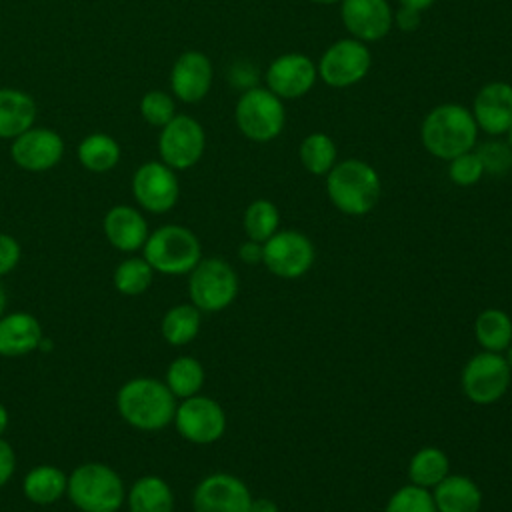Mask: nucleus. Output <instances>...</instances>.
<instances>
[{
    "mask_svg": "<svg viewBox=\"0 0 512 512\" xmlns=\"http://www.w3.org/2000/svg\"><path fill=\"white\" fill-rule=\"evenodd\" d=\"M176 404L178 402L164 380L152 376H134L116 392L120 418L140 432H158L170 426Z\"/></svg>",
    "mask_w": 512,
    "mask_h": 512,
    "instance_id": "1",
    "label": "nucleus"
},
{
    "mask_svg": "<svg viewBox=\"0 0 512 512\" xmlns=\"http://www.w3.org/2000/svg\"><path fill=\"white\" fill-rule=\"evenodd\" d=\"M478 132L470 108L456 102H444L426 112L420 124V142L430 156L452 160L476 148Z\"/></svg>",
    "mask_w": 512,
    "mask_h": 512,
    "instance_id": "2",
    "label": "nucleus"
},
{
    "mask_svg": "<svg viewBox=\"0 0 512 512\" xmlns=\"http://www.w3.org/2000/svg\"><path fill=\"white\" fill-rule=\"evenodd\" d=\"M326 194L338 212L358 218L376 208L382 182L372 164L360 158H346L338 160L326 174Z\"/></svg>",
    "mask_w": 512,
    "mask_h": 512,
    "instance_id": "3",
    "label": "nucleus"
},
{
    "mask_svg": "<svg viewBox=\"0 0 512 512\" xmlns=\"http://www.w3.org/2000/svg\"><path fill=\"white\" fill-rule=\"evenodd\" d=\"M66 496L80 512H118L126 504V486L112 466L84 462L68 474Z\"/></svg>",
    "mask_w": 512,
    "mask_h": 512,
    "instance_id": "4",
    "label": "nucleus"
},
{
    "mask_svg": "<svg viewBox=\"0 0 512 512\" xmlns=\"http://www.w3.org/2000/svg\"><path fill=\"white\" fill-rule=\"evenodd\" d=\"M142 258L154 272L166 276L190 274L202 260L198 236L182 224H164L152 230L142 246Z\"/></svg>",
    "mask_w": 512,
    "mask_h": 512,
    "instance_id": "5",
    "label": "nucleus"
},
{
    "mask_svg": "<svg viewBox=\"0 0 512 512\" xmlns=\"http://www.w3.org/2000/svg\"><path fill=\"white\" fill-rule=\"evenodd\" d=\"M234 122L244 138L258 144L272 142L280 136L286 124L284 100L266 86H252L238 96Z\"/></svg>",
    "mask_w": 512,
    "mask_h": 512,
    "instance_id": "6",
    "label": "nucleus"
},
{
    "mask_svg": "<svg viewBox=\"0 0 512 512\" xmlns=\"http://www.w3.org/2000/svg\"><path fill=\"white\" fill-rule=\"evenodd\" d=\"M240 282L230 262L212 256L202 258L188 274L190 302L206 314L226 310L238 296Z\"/></svg>",
    "mask_w": 512,
    "mask_h": 512,
    "instance_id": "7",
    "label": "nucleus"
},
{
    "mask_svg": "<svg viewBox=\"0 0 512 512\" xmlns=\"http://www.w3.org/2000/svg\"><path fill=\"white\" fill-rule=\"evenodd\" d=\"M372 68V52L366 42L352 36L332 42L316 62L318 78L330 88H350L362 82Z\"/></svg>",
    "mask_w": 512,
    "mask_h": 512,
    "instance_id": "8",
    "label": "nucleus"
},
{
    "mask_svg": "<svg viewBox=\"0 0 512 512\" xmlns=\"http://www.w3.org/2000/svg\"><path fill=\"white\" fill-rule=\"evenodd\" d=\"M512 370L498 352H478L462 368L460 386L464 396L478 406L498 402L510 386Z\"/></svg>",
    "mask_w": 512,
    "mask_h": 512,
    "instance_id": "9",
    "label": "nucleus"
},
{
    "mask_svg": "<svg viewBox=\"0 0 512 512\" xmlns=\"http://www.w3.org/2000/svg\"><path fill=\"white\" fill-rule=\"evenodd\" d=\"M206 150V132L190 114H176L158 134L160 160L172 170H188L196 166Z\"/></svg>",
    "mask_w": 512,
    "mask_h": 512,
    "instance_id": "10",
    "label": "nucleus"
},
{
    "mask_svg": "<svg viewBox=\"0 0 512 512\" xmlns=\"http://www.w3.org/2000/svg\"><path fill=\"white\" fill-rule=\"evenodd\" d=\"M316 260L312 240L300 230H278L264 242L262 264L280 280H296L310 272Z\"/></svg>",
    "mask_w": 512,
    "mask_h": 512,
    "instance_id": "11",
    "label": "nucleus"
},
{
    "mask_svg": "<svg viewBox=\"0 0 512 512\" xmlns=\"http://www.w3.org/2000/svg\"><path fill=\"white\" fill-rule=\"evenodd\" d=\"M172 424L186 442L208 446L224 436L226 412L214 398L196 394L176 404Z\"/></svg>",
    "mask_w": 512,
    "mask_h": 512,
    "instance_id": "12",
    "label": "nucleus"
},
{
    "mask_svg": "<svg viewBox=\"0 0 512 512\" xmlns=\"http://www.w3.org/2000/svg\"><path fill=\"white\" fill-rule=\"evenodd\" d=\"M132 194L144 212H170L180 198L176 170L166 166L162 160H148L140 164L132 174Z\"/></svg>",
    "mask_w": 512,
    "mask_h": 512,
    "instance_id": "13",
    "label": "nucleus"
},
{
    "mask_svg": "<svg viewBox=\"0 0 512 512\" xmlns=\"http://www.w3.org/2000/svg\"><path fill=\"white\" fill-rule=\"evenodd\" d=\"M252 498L242 478L228 472H214L196 484L192 512H250Z\"/></svg>",
    "mask_w": 512,
    "mask_h": 512,
    "instance_id": "14",
    "label": "nucleus"
},
{
    "mask_svg": "<svg viewBox=\"0 0 512 512\" xmlns=\"http://www.w3.org/2000/svg\"><path fill=\"white\" fill-rule=\"evenodd\" d=\"M266 88L280 100H296L306 96L316 80V62L302 52H286L276 56L264 72Z\"/></svg>",
    "mask_w": 512,
    "mask_h": 512,
    "instance_id": "15",
    "label": "nucleus"
},
{
    "mask_svg": "<svg viewBox=\"0 0 512 512\" xmlns=\"http://www.w3.org/2000/svg\"><path fill=\"white\" fill-rule=\"evenodd\" d=\"M64 156V138L46 126H32L10 140L12 162L26 172H46L60 164Z\"/></svg>",
    "mask_w": 512,
    "mask_h": 512,
    "instance_id": "16",
    "label": "nucleus"
},
{
    "mask_svg": "<svg viewBox=\"0 0 512 512\" xmlns=\"http://www.w3.org/2000/svg\"><path fill=\"white\" fill-rule=\"evenodd\" d=\"M170 94L184 104L202 102L214 80L212 60L200 50L182 52L170 68Z\"/></svg>",
    "mask_w": 512,
    "mask_h": 512,
    "instance_id": "17",
    "label": "nucleus"
},
{
    "mask_svg": "<svg viewBox=\"0 0 512 512\" xmlns=\"http://www.w3.org/2000/svg\"><path fill=\"white\" fill-rule=\"evenodd\" d=\"M340 18L348 34L366 44L382 40L394 26V12L388 0H342Z\"/></svg>",
    "mask_w": 512,
    "mask_h": 512,
    "instance_id": "18",
    "label": "nucleus"
},
{
    "mask_svg": "<svg viewBox=\"0 0 512 512\" xmlns=\"http://www.w3.org/2000/svg\"><path fill=\"white\" fill-rule=\"evenodd\" d=\"M478 130L488 136H504L512 124V84L504 80L486 82L474 96L470 108Z\"/></svg>",
    "mask_w": 512,
    "mask_h": 512,
    "instance_id": "19",
    "label": "nucleus"
},
{
    "mask_svg": "<svg viewBox=\"0 0 512 512\" xmlns=\"http://www.w3.org/2000/svg\"><path fill=\"white\" fill-rule=\"evenodd\" d=\"M102 230L112 248L118 252H138L142 250L150 230L144 214L128 204L112 206L102 220Z\"/></svg>",
    "mask_w": 512,
    "mask_h": 512,
    "instance_id": "20",
    "label": "nucleus"
},
{
    "mask_svg": "<svg viewBox=\"0 0 512 512\" xmlns=\"http://www.w3.org/2000/svg\"><path fill=\"white\" fill-rule=\"evenodd\" d=\"M42 342V326L26 310L0 316V356L18 358L34 352Z\"/></svg>",
    "mask_w": 512,
    "mask_h": 512,
    "instance_id": "21",
    "label": "nucleus"
},
{
    "mask_svg": "<svg viewBox=\"0 0 512 512\" xmlns=\"http://www.w3.org/2000/svg\"><path fill=\"white\" fill-rule=\"evenodd\" d=\"M438 512H480L482 490L464 474H448L432 490Z\"/></svg>",
    "mask_w": 512,
    "mask_h": 512,
    "instance_id": "22",
    "label": "nucleus"
},
{
    "mask_svg": "<svg viewBox=\"0 0 512 512\" xmlns=\"http://www.w3.org/2000/svg\"><path fill=\"white\" fill-rule=\"evenodd\" d=\"M36 122L34 98L18 88H0V138L14 140Z\"/></svg>",
    "mask_w": 512,
    "mask_h": 512,
    "instance_id": "23",
    "label": "nucleus"
},
{
    "mask_svg": "<svg viewBox=\"0 0 512 512\" xmlns=\"http://www.w3.org/2000/svg\"><path fill=\"white\" fill-rule=\"evenodd\" d=\"M126 506L128 512H174L176 498L164 478L146 474L134 480L126 490Z\"/></svg>",
    "mask_w": 512,
    "mask_h": 512,
    "instance_id": "24",
    "label": "nucleus"
},
{
    "mask_svg": "<svg viewBox=\"0 0 512 512\" xmlns=\"http://www.w3.org/2000/svg\"><path fill=\"white\" fill-rule=\"evenodd\" d=\"M68 486V474L54 464H38L30 468L22 478L24 498L38 506L56 504Z\"/></svg>",
    "mask_w": 512,
    "mask_h": 512,
    "instance_id": "25",
    "label": "nucleus"
},
{
    "mask_svg": "<svg viewBox=\"0 0 512 512\" xmlns=\"http://www.w3.org/2000/svg\"><path fill=\"white\" fill-rule=\"evenodd\" d=\"M122 150L116 138L104 132H92L76 146V158L80 166L94 174H106L120 162Z\"/></svg>",
    "mask_w": 512,
    "mask_h": 512,
    "instance_id": "26",
    "label": "nucleus"
},
{
    "mask_svg": "<svg viewBox=\"0 0 512 512\" xmlns=\"http://www.w3.org/2000/svg\"><path fill=\"white\" fill-rule=\"evenodd\" d=\"M202 326V312L192 304H176L168 308L160 320V334L170 346H186L190 344Z\"/></svg>",
    "mask_w": 512,
    "mask_h": 512,
    "instance_id": "27",
    "label": "nucleus"
},
{
    "mask_svg": "<svg viewBox=\"0 0 512 512\" xmlns=\"http://www.w3.org/2000/svg\"><path fill=\"white\" fill-rule=\"evenodd\" d=\"M450 474V460L444 450L436 446H424L416 450L408 460V480L414 486L432 490Z\"/></svg>",
    "mask_w": 512,
    "mask_h": 512,
    "instance_id": "28",
    "label": "nucleus"
},
{
    "mask_svg": "<svg viewBox=\"0 0 512 512\" xmlns=\"http://www.w3.org/2000/svg\"><path fill=\"white\" fill-rule=\"evenodd\" d=\"M204 380H206L204 366L200 364L198 358L190 354L176 356L168 364L166 376H164V384L168 386V390L174 394L176 400H184L200 394Z\"/></svg>",
    "mask_w": 512,
    "mask_h": 512,
    "instance_id": "29",
    "label": "nucleus"
},
{
    "mask_svg": "<svg viewBox=\"0 0 512 512\" xmlns=\"http://www.w3.org/2000/svg\"><path fill=\"white\" fill-rule=\"evenodd\" d=\"M474 336L482 350L502 354L512 342V318L500 308H486L474 320Z\"/></svg>",
    "mask_w": 512,
    "mask_h": 512,
    "instance_id": "30",
    "label": "nucleus"
},
{
    "mask_svg": "<svg viewBox=\"0 0 512 512\" xmlns=\"http://www.w3.org/2000/svg\"><path fill=\"white\" fill-rule=\"evenodd\" d=\"M298 160L312 176H326L338 162V148L326 132H310L298 146Z\"/></svg>",
    "mask_w": 512,
    "mask_h": 512,
    "instance_id": "31",
    "label": "nucleus"
},
{
    "mask_svg": "<svg viewBox=\"0 0 512 512\" xmlns=\"http://www.w3.org/2000/svg\"><path fill=\"white\" fill-rule=\"evenodd\" d=\"M242 228L248 240L266 242L280 230V210L272 200L258 198L250 202L242 216Z\"/></svg>",
    "mask_w": 512,
    "mask_h": 512,
    "instance_id": "32",
    "label": "nucleus"
},
{
    "mask_svg": "<svg viewBox=\"0 0 512 512\" xmlns=\"http://www.w3.org/2000/svg\"><path fill=\"white\" fill-rule=\"evenodd\" d=\"M154 280L152 266L142 256L124 258L112 274L114 288L124 296H140L144 294Z\"/></svg>",
    "mask_w": 512,
    "mask_h": 512,
    "instance_id": "33",
    "label": "nucleus"
},
{
    "mask_svg": "<svg viewBox=\"0 0 512 512\" xmlns=\"http://www.w3.org/2000/svg\"><path fill=\"white\" fill-rule=\"evenodd\" d=\"M384 512H438L432 492L414 484H404L392 492Z\"/></svg>",
    "mask_w": 512,
    "mask_h": 512,
    "instance_id": "34",
    "label": "nucleus"
},
{
    "mask_svg": "<svg viewBox=\"0 0 512 512\" xmlns=\"http://www.w3.org/2000/svg\"><path fill=\"white\" fill-rule=\"evenodd\" d=\"M138 110H140V116L144 118V122H148L154 128H162L178 114L174 96L164 90H148L140 98Z\"/></svg>",
    "mask_w": 512,
    "mask_h": 512,
    "instance_id": "35",
    "label": "nucleus"
},
{
    "mask_svg": "<svg viewBox=\"0 0 512 512\" xmlns=\"http://www.w3.org/2000/svg\"><path fill=\"white\" fill-rule=\"evenodd\" d=\"M484 174H486L484 164H482L480 156L476 154V150H468V152L448 160V178L452 184H456L460 188L478 184Z\"/></svg>",
    "mask_w": 512,
    "mask_h": 512,
    "instance_id": "36",
    "label": "nucleus"
},
{
    "mask_svg": "<svg viewBox=\"0 0 512 512\" xmlns=\"http://www.w3.org/2000/svg\"><path fill=\"white\" fill-rule=\"evenodd\" d=\"M474 150H476V154L480 156V160L484 164V172H488V174L500 176V174H506L512 168V150L502 140L484 142L482 146H478Z\"/></svg>",
    "mask_w": 512,
    "mask_h": 512,
    "instance_id": "37",
    "label": "nucleus"
},
{
    "mask_svg": "<svg viewBox=\"0 0 512 512\" xmlns=\"http://www.w3.org/2000/svg\"><path fill=\"white\" fill-rule=\"evenodd\" d=\"M20 256H22L20 242L12 234L0 232V278L10 274L18 266Z\"/></svg>",
    "mask_w": 512,
    "mask_h": 512,
    "instance_id": "38",
    "label": "nucleus"
},
{
    "mask_svg": "<svg viewBox=\"0 0 512 512\" xmlns=\"http://www.w3.org/2000/svg\"><path fill=\"white\" fill-rule=\"evenodd\" d=\"M16 472V452L10 442L0 438V488H4Z\"/></svg>",
    "mask_w": 512,
    "mask_h": 512,
    "instance_id": "39",
    "label": "nucleus"
},
{
    "mask_svg": "<svg viewBox=\"0 0 512 512\" xmlns=\"http://www.w3.org/2000/svg\"><path fill=\"white\" fill-rule=\"evenodd\" d=\"M422 24V12L408 8V6H400L394 12V26L400 28L402 32H414L418 30Z\"/></svg>",
    "mask_w": 512,
    "mask_h": 512,
    "instance_id": "40",
    "label": "nucleus"
},
{
    "mask_svg": "<svg viewBox=\"0 0 512 512\" xmlns=\"http://www.w3.org/2000/svg\"><path fill=\"white\" fill-rule=\"evenodd\" d=\"M262 256H264V244L256 242V240H244L238 248V258L248 264V266H256L262 264Z\"/></svg>",
    "mask_w": 512,
    "mask_h": 512,
    "instance_id": "41",
    "label": "nucleus"
},
{
    "mask_svg": "<svg viewBox=\"0 0 512 512\" xmlns=\"http://www.w3.org/2000/svg\"><path fill=\"white\" fill-rule=\"evenodd\" d=\"M250 512H280V508L272 498H252Z\"/></svg>",
    "mask_w": 512,
    "mask_h": 512,
    "instance_id": "42",
    "label": "nucleus"
},
{
    "mask_svg": "<svg viewBox=\"0 0 512 512\" xmlns=\"http://www.w3.org/2000/svg\"><path fill=\"white\" fill-rule=\"evenodd\" d=\"M436 0H400V6H408V8H414L418 12H424L428 10Z\"/></svg>",
    "mask_w": 512,
    "mask_h": 512,
    "instance_id": "43",
    "label": "nucleus"
},
{
    "mask_svg": "<svg viewBox=\"0 0 512 512\" xmlns=\"http://www.w3.org/2000/svg\"><path fill=\"white\" fill-rule=\"evenodd\" d=\"M8 422H10V414H8L6 406L0 402V438L4 436V432L8 428Z\"/></svg>",
    "mask_w": 512,
    "mask_h": 512,
    "instance_id": "44",
    "label": "nucleus"
},
{
    "mask_svg": "<svg viewBox=\"0 0 512 512\" xmlns=\"http://www.w3.org/2000/svg\"><path fill=\"white\" fill-rule=\"evenodd\" d=\"M6 288L2 286V282H0V316L4 314V310H6Z\"/></svg>",
    "mask_w": 512,
    "mask_h": 512,
    "instance_id": "45",
    "label": "nucleus"
},
{
    "mask_svg": "<svg viewBox=\"0 0 512 512\" xmlns=\"http://www.w3.org/2000/svg\"><path fill=\"white\" fill-rule=\"evenodd\" d=\"M502 356H504V360H506V364L510 366V370H512V342L508 344V348L502 352Z\"/></svg>",
    "mask_w": 512,
    "mask_h": 512,
    "instance_id": "46",
    "label": "nucleus"
},
{
    "mask_svg": "<svg viewBox=\"0 0 512 512\" xmlns=\"http://www.w3.org/2000/svg\"><path fill=\"white\" fill-rule=\"evenodd\" d=\"M312 4H320V6H332V4H340L342 0H308Z\"/></svg>",
    "mask_w": 512,
    "mask_h": 512,
    "instance_id": "47",
    "label": "nucleus"
},
{
    "mask_svg": "<svg viewBox=\"0 0 512 512\" xmlns=\"http://www.w3.org/2000/svg\"><path fill=\"white\" fill-rule=\"evenodd\" d=\"M504 138H506L504 142H506V144L510 146V150H512V124H510V128L504 132Z\"/></svg>",
    "mask_w": 512,
    "mask_h": 512,
    "instance_id": "48",
    "label": "nucleus"
}]
</instances>
